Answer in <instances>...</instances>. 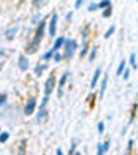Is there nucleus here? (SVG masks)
<instances>
[{
  "label": "nucleus",
  "instance_id": "4be33fe9",
  "mask_svg": "<svg viewBox=\"0 0 138 155\" xmlns=\"http://www.w3.org/2000/svg\"><path fill=\"white\" fill-rule=\"evenodd\" d=\"M52 57H54V62H60V60H62V57H64V55H62V54H59V52H55V54H54Z\"/></svg>",
  "mask_w": 138,
  "mask_h": 155
},
{
  "label": "nucleus",
  "instance_id": "f3484780",
  "mask_svg": "<svg viewBox=\"0 0 138 155\" xmlns=\"http://www.w3.org/2000/svg\"><path fill=\"white\" fill-rule=\"evenodd\" d=\"M47 116V112H45V109H41V107H40V110H38V119H36V121H41V119H43V117Z\"/></svg>",
  "mask_w": 138,
  "mask_h": 155
},
{
  "label": "nucleus",
  "instance_id": "2f4dec72",
  "mask_svg": "<svg viewBox=\"0 0 138 155\" xmlns=\"http://www.w3.org/2000/svg\"><path fill=\"white\" fill-rule=\"evenodd\" d=\"M55 154H57V155H62V150H60V148H57V152H55Z\"/></svg>",
  "mask_w": 138,
  "mask_h": 155
},
{
  "label": "nucleus",
  "instance_id": "393cba45",
  "mask_svg": "<svg viewBox=\"0 0 138 155\" xmlns=\"http://www.w3.org/2000/svg\"><path fill=\"white\" fill-rule=\"evenodd\" d=\"M5 102H7V95H5V93H2V95H0V107H2Z\"/></svg>",
  "mask_w": 138,
  "mask_h": 155
},
{
  "label": "nucleus",
  "instance_id": "9b49d317",
  "mask_svg": "<svg viewBox=\"0 0 138 155\" xmlns=\"http://www.w3.org/2000/svg\"><path fill=\"white\" fill-rule=\"evenodd\" d=\"M67 78H69V71H66V73H64V74L60 76V81H59V93L62 91V88H64V84H66Z\"/></svg>",
  "mask_w": 138,
  "mask_h": 155
},
{
  "label": "nucleus",
  "instance_id": "aec40b11",
  "mask_svg": "<svg viewBox=\"0 0 138 155\" xmlns=\"http://www.w3.org/2000/svg\"><path fill=\"white\" fill-rule=\"evenodd\" d=\"M7 140H9V133H7V131H4V133L0 135V143H5Z\"/></svg>",
  "mask_w": 138,
  "mask_h": 155
},
{
  "label": "nucleus",
  "instance_id": "c756f323",
  "mask_svg": "<svg viewBox=\"0 0 138 155\" xmlns=\"http://www.w3.org/2000/svg\"><path fill=\"white\" fill-rule=\"evenodd\" d=\"M131 147H133V140H130V141H128V152L131 150ZM128 152H126V154H128Z\"/></svg>",
  "mask_w": 138,
  "mask_h": 155
},
{
  "label": "nucleus",
  "instance_id": "f8f14e48",
  "mask_svg": "<svg viewBox=\"0 0 138 155\" xmlns=\"http://www.w3.org/2000/svg\"><path fill=\"white\" fill-rule=\"evenodd\" d=\"M109 7H112V3H111L109 0H104V2H99V3H97V9H104V10H105V9H109Z\"/></svg>",
  "mask_w": 138,
  "mask_h": 155
},
{
  "label": "nucleus",
  "instance_id": "cd10ccee",
  "mask_svg": "<svg viewBox=\"0 0 138 155\" xmlns=\"http://www.w3.org/2000/svg\"><path fill=\"white\" fill-rule=\"evenodd\" d=\"M88 10H90V12H93V10H97V3H90V7H88Z\"/></svg>",
  "mask_w": 138,
  "mask_h": 155
},
{
  "label": "nucleus",
  "instance_id": "39448f33",
  "mask_svg": "<svg viewBox=\"0 0 138 155\" xmlns=\"http://www.w3.org/2000/svg\"><path fill=\"white\" fill-rule=\"evenodd\" d=\"M55 76H48L47 83H45V97H50V93L55 90Z\"/></svg>",
  "mask_w": 138,
  "mask_h": 155
},
{
  "label": "nucleus",
  "instance_id": "7ed1b4c3",
  "mask_svg": "<svg viewBox=\"0 0 138 155\" xmlns=\"http://www.w3.org/2000/svg\"><path fill=\"white\" fill-rule=\"evenodd\" d=\"M57 19H59V16H57V12H54V14L50 16V22H48V35H50V36H55V29H57Z\"/></svg>",
  "mask_w": 138,
  "mask_h": 155
},
{
  "label": "nucleus",
  "instance_id": "dca6fc26",
  "mask_svg": "<svg viewBox=\"0 0 138 155\" xmlns=\"http://www.w3.org/2000/svg\"><path fill=\"white\" fill-rule=\"evenodd\" d=\"M43 69H45V66H41V64H38V66L35 67V74H36V76H40V74L43 73Z\"/></svg>",
  "mask_w": 138,
  "mask_h": 155
},
{
  "label": "nucleus",
  "instance_id": "c85d7f7f",
  "mask_svg": "<svg viewBox=\"0 0 138 155\" xmlns=\"http://www.w3.org/2000/svg\"><path fill=\"white\" fill-rule=\"evenodd\" d=\"M109 148H111V141H105V143H104V150H105V152H107V150H109Z\"/></svg>",
  "mask_w": 138,
  "mask_h": 155
},
{
  "label": "nucleus",
  "instance_id": "a211bd4d",
  "mask_svg": "<svg viewBox=\"0 0 138 155\" xmlns=\"http://www.w3.org/2000/svg\"><path fill=\"white\" fill-rule=\"evenodd\" d=\"M105 154V150H104V143H99L97 145V155H104Z\"/></svg>",
  "mask_w": 138,
  "mask_h": 155
},
{
  "label": "nucleus",
  "instance_id": "5701e85b",
  "mask_svg": "<svg viewBox=\"0 0 138 155\" xmlns=\"http://www.w3.org/2000/svg\"><path fill=\"white\" fill-rule=\"evenodd\" d=\"M111 14H112V7H109V9H105V10L102 12V16H104V17H109Z\"/></svg>",
  "mask_w": 138,
  "mask_h": 155
},
{
  "label": "nucleus",
  "instance_id": "9d476101",
  "mask_svg": "<svg viewBox=\"0 0 138 155\" xmlns=\"http://www.w3.org/2000/svg\"><path fill=\"white\" fill-rule=\"evenodd\" d=\"M107 76H109V74H104V76H102V83H100V97L105 93V88H107V79H109Z\"/></svg>",
  "mask_w": 138,
  "mask_h": 155
},
{
  "label": "nucleus",
  "instance_id": "412c9836",
  "mask_svg": "<svg viewBox=\"0 0 138 155\" xmlns=\"http://www.w3.org/2000/svg\"><path fill=\"white\" fill-rule=\"evenodd\" d=\"M114 31H116V28H114V26H111V28L105 31V35H104V36H105V38H111V35H112Z\"/></svg>",
  "mask_w": 138,
  "mask_h": 155
},
{
  "label": "nucleus",
  "instance_id": "bb28decb",
  "mask_svg": "<svg viewBox=\"0 0 138 155\" xmlns=\"http://www.w3.org/2000/svg\"><path fill=\"white\" fill-rule=\"evenodd\" d=\"M97 129H99V133H100V135L104 133V122H99V124H97Z\"/></svg>",
  "mask_w": 138,
  "mask_h": 155
},
{
  "label": "nucleus",
  "instance_id": "6ab92c4d",
  "mask_svg": "<svg viewBox=\"0 0 138 155\" xmlns=\"http://www.w3.org/2000/svg\"><path fill=\"white\" fill-rule=\"evenodd\" d=\"M52 55H54V50H52V48H50V50H48V52H45V54H43V60H48V59L52 57Z\"/></svg>",
  "mask_w": 138,
  "mask_h": 155
},
{
  "label": "nucleus",
  "instance_id": "f03ea898",
  "mask_svg": "<svg viewBox=\"0 0 138 155\" xmlns=\"http://www.w3.org/2000/svg\"><path fill=\"white\" fill-rule=\"evenodd\" d=\"M76 47H78V43H76V40H67L64 41V57L66 59H71L74 55V52H76Z\"/></svg>",
  "mask_w": 138,
  "mask_h": 155
},
{
  "label": "nucleus",
  "instance_id": "423d86ee",
  "mask_svg": "<svg viewBox=\"0 0 138 155\" xmlns=\"http://www.w3.org/2000/svg\"><path fill=\"white\" fill-rule=\"evenodd\" d=\"M28 67H29L28 55H26V54H21V55H19V69H21V71H28Z\"/></svg>",
  "mask_w": 138,
  "mask_h": 155
},
{
  "label": "nucleus",
  "instance_id": "2eb2a0df",
  "mask_svg": "<svg viewBox=\"0 0 138 155\" xmlns=\"http://www.w3.org/2000/svg\"><path fill=\"white\" fill-rule=\"evenodd\" d=\"M86 54H88V45H86V43H83V48L79 50V55H81V57H85Z\"/></svg>",
  "mask_w": 138,
  "mask_h": 155
},
{
  "label": "nucleus",
  "instance_id": "0eeeda50",
  "mask_svg": "<svg viewBox=\"0 0 138 155\" xmlns=\"http://www.w3.org/2000/svg\"><path fill=\"white\" fill-rule=\"evenodd\" d=\"M102 76V69L100 67H97L95 69V73H93V78H92V83H90V86H92V90L97 86V81H99V78Z\"/></svg>",
  "mask_w": 138,
  "mask_h": 155
},
{
  "label": "nucleus",
  "instance_id": "b1692460",
  "mask_svg": "<svg viewBox=\"0 0 138 155\" xmlns=\"http://www.w3.org/2000/svg\"><path fill=\"white\" fill-rule=\"evenodd\" d=\"M95 55H97V47H93V48H92V52H90V60H93Z\"/></svg>",
  "mask_w": 138,
  "mask_h": 155
},
{
  "label": "nucleus",
  "instance_id": "7c9ffc66",
  "mask_svg": "<svg viewBox=\"0 0 138 155\" xmlns=\"http://www.w3.org/2000/svg\"><path fill=\"white\" fill-rule=\"evenodd\" d=\"M74 150H76V145H71V150H69V155L74 154Z\"/></svg>",
  "mask_w": 138,
  "mask_h": 155
},
{
  "label": "nucleus",
  "instance_id": "20e7f679",
  "mask_svg": "<svg viewBox=\"0 0 138 155\" xmlns=\"http://www.w3.org/2000/svg\"><path fill=\"white\" fill-rule=\"evenodd\" d=\"M35 107H36V98L35 97L28 98V102H26V105H24V114H26V116H31L33 110H35Z\"/></svg>",
  "mask_w": 138,
  "mask_h": 155
},
{
  "label": "nucleus",
  "instance_id": "1a4fd4ad",
  "mask_svg": "<svg viewBox=\"0 0 138 155\" xmlns=\"http://www.w3.org/2000/svg\"><path fill=\"white\" fill-rule=\"evenodd\" d=\"M64 41H66V38H64V36H59V38L55 40V43H54V47H52L54 54H55V52H59L60 47H64Z\"/></svg>",
  "mask_w": 138,
  "mask_h": 155
},
{
  "label": "nucleus",
  "instance_id": "a878e982",
  "mask_svg": "<svg viewBox=\"0 0 138 155\" xmlns=\"http://www.w3.org/2000/svg\"><path fill=\"white\" fill-rule=\"evenodd\" d=\"M121 76L124 78V79H130V69H128V67H126V69H124V73H123V74H121Z\"/></svg>",
  "mask_w": 138,
  "mask_h": 155
},
{
  "label": "nucleus",
  "instance_id": "ddd939ff",
  "mask_svg": "<svg viewBox=\"0 0 138 155\" xmlns=\"http://www.w3.org/2000/svg\"><path fill=\"white\" fill-rule=\"evenodd\" d=\"M124 69H126V60L123 59V60L119 62V66H118V76H121V74L124 73Z\"/></svg>",
  "mask_w": 138,
  "mask_h": 155
},
{
  "label": "nucleus",
  "instance_id": "f257e3e1",
  "mask_svg": "<svg viewBox=\"0 0 138 155\" xmlns=\"http://www.w3.org/2000/svg\"><path fill=\"white\" fill-rule=\"evenodd\" d=\"M45 26H47V21H41V24H40L38 29H36V35H35L33 41L28 45V54H35V52L38 50V45H40V41H41V36L45 35Z\"/></svg>",
  "mask_w": 138,
  "mask_h": 155
},
{
  "label": "nucleus",
  "instance_id": "6e6552de",
  "mask_svg": "<svg viewBox=\"0 0 138 155\" xmlns=\"http://www.w3.org/2000/svg\"><path fill=\"white\" fill-rule=\"evenodd\" d=\"M16 33H18V26H11V28H7V29H5V38L12 40L14 36H16Z\"/></svg>",
  "mask_w": 138,
  "mask_h": 155
},
{
  "label": "nucleus",
  "instance_id": "4468645a",
  "mask_svg": "<svg viewBox=\"0 0 138 155\" xmlns=\"http://www.w3.org/2000/svg\"><path fill=\"white\" fill-rule=\"evenodd\" d=\"M128 62L131 64V67H138V66H137V54H135V52H131V54H130V60H128Z\"/></svg>",
  "mask_w": 138,
  "mask_h": 155
}]
</instances>
